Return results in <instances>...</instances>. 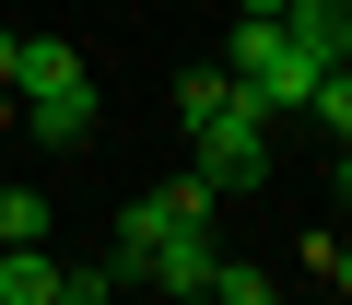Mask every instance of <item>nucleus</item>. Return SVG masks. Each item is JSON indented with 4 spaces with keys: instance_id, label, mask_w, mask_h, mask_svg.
Masks as SVG:
<instances>
[{
    "instance_id": "obj_1",
    "label": "nucleus",
    "mask_w": 352,
    "mask_h": 305,
    "mask_svg": "<svg viewBox=\"0 0 352 305\" xmlns=\"http://www.w3.org/2000/svg\"><path fill=\"white\" fill-rule=\"evenodd\" d=\"M12 117H24L47 152H82V141H94V71H82L59 36H24V47H12Z\"/></svg>"
},
{
    "instance_id": "obj_2",
    "label": "nucleus",
    "mask_w": 352,
    "mask_h": 305,
    "mask_svg": "<svg viewBox=\"0 0 352 305\" xmlns=\"http://www.w3.org/2000/svg\"><path fill=\"white\" fill-rule=\"evenodd\" d=\"M188 177L212 188V200H235V188H258L270 177V106L235 82L223 94V117H200V152H188Z\"/></svg>"
},
{
    "instance_id": "obj_3",
    "label": "nucleus",
    "mask_w": 352,
    "mask_h": 305,
    "mask_svg": "<svg viewBox=\"0 0 352 305\" xmlns=\"http://www.w3.org/2000/svg\"><path fill=\"white\" fill-rule=\"evenodd\" d=\"M223 71H235L270 117H294V106H305V82H317V59H305L282 24H258V12H235V59H223Z\"/></svg>"
},
{
    "instance_id": "obj_4",
    "label": "nucleus",
    "mask_w": 352,
    "mask_h": 305,
    "mask_svg": "<svg viewBox=\"0 0 352 305\" xmlns=\"http://www.w3.org/2000/svg\"><path fill=\"white\" fill-rule=\"evenodd\" d=\"M212 270H223V247H212V223H188V235H164L129 282H141V293H164V305H200V282H212Z\"/></svg>"
},
{
    "instance_id": "obj_5",
    "label": "nucleus",
    "mask_w": 352,
    "mask_h": 305,
    "mask_svg": "<svg viewBox=\"0 0 352 305\" xmlns=\"http://www.w3.org/2000/svg\"><path fill=\"white\" fill-rule=\"evenodd\" d=\"M282 36H294L317 71H340V59H352V0H282Z\"/></svg>"
},
{
    "instance_id": "obj_6",
    "label": "nucleus",
    "mask_w": 352,
    "mask_h": 305,
    "mask_svg": "<svg viewBox=\"0 0 352 305\" xmlns=\"http://www.w3.org/2000/svg\"><path fill=\"white\" fill-rule=\"evenodd\" d=\"M0 305H59V258L47 247H0Z\"/></svg>"
},
{
    "instance_id": "obj_7",
    "label": "nucleus",
    "mask_w": 352,
    "mask_h": 305,
    "mask_svg": "<svg viewBox=\"0 0 352 305\" xmlns=\"http://www.w3.org/2000/svg\"><path fill=\"white\" fill-rule=\"evenodd\" d=\"M0 247H47V200L36 188H0Z\"/></svg>"
},
{
    "instance_id": "obj_8",
    "label": "nucleus",
    "mask_w": 352,
    "mask_h": 305,
    "mask_svg": "<svg viewBox=\"0 0 352 305\" xmlns=\"http://www.w3.org/2000/svg\"><path fill=\"white\" fill-rule=\"evenodd\" d=\"M223 94H235V71H176V117H188V129L223 117Z\"/></svg>"
},
{
    "instance_id": "obj_9",
    "label": "nucleus",
    "mask_w": 352,
    "mask_h": 305,
    "mask_svg": "<svg viewBox=\"0 0 352 305\" xmlns=\"http://www.w3.org/2000/svg\"><path fill=\"white\" fill-rule=\"evenodd\" d=\"M59 305H118V270L94 258V270H59Z\"/></svg>"
},
{
    "instance_id": "obj_10",
    "label": "nucleus",
    "mask_w": 352,
    "mask_h": 305,
    "mask_svg": "<svg viewBox=\"0 0 352 305\" xmlns=\"http://www.w3.org/2000/svg\"><path fill=\"white\" fill-rule=\"evenodd\" d=\"M12 129H24V117H12V82H0V141H12Z\"/></svg>"
},
{
    "instance_id": "obj_11",
    "label": "nucleus",
    "mask_w": 352,
    "mask_h": 305,
    "mask_svg": "<svg viewBox=\"0 0 352 305\" xmlns=\"http://www.w3.org/2000/svg\"><path fill=\"white\" fill-rule=\"evenodd\" d=\"M235 12H258V24H282V0H235Z\"/></svg>"
},
{
    "instance_id": "obj_12",
    "label": "nucleus",
    "mask_w": 352,
    "mask_h": 305,
    "mask_svg": "<svg viewBox=\"0 0 352 305\" xmlns=\"http://www.w3.org/2000/svg\"><path fill=\"white\" fill-rule=\"evenodd\" d=\"M12 47H24V36H0V82H12Z\"/></svg>"
},
{
    "instance_id": "obj_13",
    "label": "nucleus",
    "mask_w": 352,
    "mask_h": 305,
    "mask_svg": "<svg viewBox=\"0 0 352 305\" xmlns=\"http://www.w3.org/2000/svg\"><path fill=\"white\" fill-rule=\"evenodd\" d=\"M270 305H282V293H270Z\"/></svg>"
}]
</instances>
